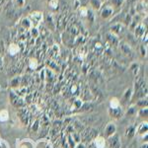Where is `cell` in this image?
<instances>
[{
    "label": "cell",
    "instance_id": "cell-1",
    "mask_svg": "<svg viewBox=\"0 0 148 148\" xmlns=\"http://www.w3.org/2000/svg\"><path fill=\"white\" fill-rule=\"evenodd\" d=\"M27 17L30 19V21L32 22L33 28H38L40 25V23L42 22L44 15H42V12L35 11V12H32V13L29 14V16H27Z\"/></svg>",
    "mask_w": 148,
    "mask_h": 148
},
{
    "label": "cell",
    "instance_id": "cell-2",
    "mask_svg": "<svg viewBox=\"0 0 148 148\" xmlns=\"http://www.w3.org/2000/svg\"><path fill=\"white\" fill-rule=\"evenodd\" d=\"M100 10H101L100 15H101V17L103 19H109L114 15V8L112 5H106V6L102 7Z\"/></svg>",
    "mask_w": 148,
    "mask_h": 148
},
{
    "label": "cell",
    "instance_id": "cell-3",
    "mask_svg": "<svg viewBox=\"0 0 148 148\" xmlns=\"http://www.w3.org/2000/svg\"><path fill=\"white\" fill-rule=\"evenodd\" d=\"M144 34H146V27L143 23L139 22L134 27V35L136 38H143Z\"/></svg>",
    "mask_w": 148,
    "mask_h": 148
},
{
    "label": "cell",
    "instance_id": "cell-4",
    "mask_svg": "<svg viewBox=\"0 0 148 148\" xmlns=\"http://www.w3.org/2000/svg\"><path fill=\"white\" fill-rule=\"evenodd\" d=\"M103 3L104 2L102 0H89V4L93 10H100L103 6Z\"/></svg>",
    "mask_w": 148,
    "mask_h": 148
},
{
    "label": "cell",
    "instance_id": "cell-5",
    "mask_svg": "<svg viewBox=\"0 0 148 148\" xmlns=\"http://www.w3.org/2000/svg\"><path fill=\"white\" fill-rule=\"evenodd\" d=\"M111 31H112V33H113L114 35H116V36L118 34H120V33H121L123 31V24H121V23L114 24V25H113V27H111Z\"/></svg>",
    "mask_w": 148,
    "mask_h": 148
},
{
    "label": "cell",
    "instance_id": "cell-6",
    "mask_svg": "<svg viewBox=\"0 0 148 148\" xmlns=\"http://www.w3.org/2000/svg\"><path fill=\"white\" fill-rule=\"evenodd\" d=\"M21 26L25 29V30H31L33 28L32 22L30 21V19L28 17H24L22 20H21Z\"/></svg>",
    "mask_w": 148,
    "mask_h": 148
},
{
    "label": "cell",
    "instance_id": "cell-7",
    "mask_svg": "<svg viewBox=\"0 0 148 148\" xmlns=\"http://www.w3.org/2000/svg\"><path fill=\"white\" fill-rule=\"evenodd\" d=\"M105 132H106L108 137H112L114 134V132H116V125H114V123H109V125L106 127Z\"/></svg>",
    "mask_w": 148,
    "mask_h": 148
},
{
    "label": "cell",
    "instance_id": "cell-8",
    "mask_svg": "<svg viewBox=\"0 0 148 148\" xmlns=\"http://www.w3.org/2000/svg\"><path fill=\"white\" fill-rule=\"evenodd\" d=\"M19 49H20V47L16 44H11L10 46L8 47V52L11 56H16L19 52Z\"/></svg>",
    "mask_w": 148,
    "mask_h": 148
},
{
    "label": "cell",
    "instance_id": "cell-9",
    "mask_svg": "<svg viewBox=\"0 0 148 148\" xmlns=\"http://www.w3.org/2000/svg\"><path fill=\"white\" fill-rule=\"evenodd\" d=\"M121 147V142L119 140L118 136L111 137L110 139V148H120Z\"/></svg>",
    "mask_w": 148,
    "mask_h": 148
},
{
    "label": "cell",
    "instance_id": "cell-10",
    "mask_svg": "<svg viewBox=\"0 0 148 148\" xmlns=\"http://www.w3.org/2000/svg\"><path fill=\"white\" fill-rule=\"evenodd\" d=\"M95 145H96L97 148H105V146H106V140L102 136L97 137L95 139Z\"/></svg>",
    "mask_w": 148,
    "mask_h": 148
},
{
    "label": "cell",
    "instance_id": "cell-11",
    "mask_svg": "<svg viewBox=\"0 0 148 148\" xmlns=\"http://www.w3.org/2000/svg\"><path fill=\"white\" fill-rule=\"evenodd\" d=\"M147 123H141L139 126H138L137 128V132L139 133V134H142V135H146L147 134Z\"/></svg>",
    "mask_w": 148,
    "mask_h": 148
},
{
    "label": "cell",
    "instance_id": "cell-12",
    "mask_svg": "<svg viewBox=\"0 0 148 148\" xmlns=\"http://www.w3.org/2000/svg\"><path fill=\"white\" fill-rule=\"evenodd\" d=\"M109 113L111 114L113 116H114V118H120V116H121V114H123V112H121V110L120 108H118V109H110Z\"/></svg>",
    "mask_w": 148,
    "mask_h": 148
},
{
    "label": "cell",
    "instance_id": "cell-13",
    "mask_svg": "<svg viewBox=\"0 0 148 148\" xmlns=\"http://www.w3.org/2000/svg\"><path fill=\"white\" fill-rule=\"evenodd\" d=\"M110 107H111V109L120 108V101H119L116 98H113V99L110 101Z\"/></svg>",
    "mask_w": 148,
    "mask_h": 148
},
{
    "label": "cell",
    "instance_id": "cell-14",
    "mask_svg": "<svg viewBox=\"0 0 148 148\" xmlns=\"http://www.w3.org/2000/svg\"><path fill=\"white\" fill-rule=\"evenodd\" d=\"M78 13H79V15L81 16V17H87L88 8L85 6H80L79 8H78Z\"/></svg>",
    "mask_w": 148,
    "mask_h": 148
},
{
    "label": "cell",
    "instance_id": "cell-15",
    "mask_svg": "<svg viewBox=\"0 0 148 148\" xmlns=\"http://www.w3.org/2000/svg\"><path fill=\"white\" fill-rule=\"evenodd\" d=\"M9 119V114L6 110L0 112V121H6Z\"/></svg>",
    "mask_w": 148,
    "mask_h": 148
},
{
    "label": "cell",
    "instance_id": "cell-16",
    "mask_svg": "<svg viewBox=\"0 0 148 148\" xmlns=\"http://www.w3.org/2000/svg\"><path fill=\"white\" fill-rule=\"evenodd\" d=\"M111 2H112V6L114 8H119V7L123 5L125 0H111Z\"/></svg>",
    "mask_w": 148,
    "mask_h": 148
},
{
    "label": "cell",
    "instance_id": "cell-17",
    "mask_svg": "<svg viewBox=\"0 0 148 148\" xmlns=\"http://www.w3.org/2000/svg\"><path fill=\"white\" fill-rule=\"evenodd\" d=\"M47 4L51 9H56L58 7V0H47Z\"/></svg>",
    "mask_w": 148,
    "mask_h": 148
},
{
    "label": "cell",
    "instance_id": "cell-18",
    "mask_svg": "<svg viewBox=\"0 0 148 148\" xmlns=\"http://www.w3.org/2000/svg\"><path fill=\"white\" fill-rule=\"evenodd\" d=\"M29 66H30L31 69H36L38 67V61L36 58H31L30 61H29Z\"/></svg>",
    "mask_w": 148,
    "mask_h": 148
},
{
    "label": "cell",
    "instance_id": "cell-19",
    "mask_svg": "<svg viewBox=\"0 0 148 148\" xmlns=\"http://www.w3.org/2000/svg\"><path fill=\"white\" fill-rule=\"evenodd\" d=\"M30 31H31V34H32V38H33V39H36V38L39 37L40 32L38 31V28H32Z\"/></svg>",
    "mask_w": 148,
    "mask_h": 148
},
{
    "label": "cell",
    "instance_id": "cell-20",
    "mask_svg": "<svg viewBox=\"0 0 148 148\" xmlns=\"http://www.w3.org/2000/svg\"><path fill=\"white\" fill-rule=\"evenodd\" d=\"M14 3L17 7H23L26 3V0H14Z\"/></svg>",
    "mask_w": 148,
    "mask_h": 148
},
{
    "label": "cell",
    "instance_id": "cell-21",
    "mask_svg": "<svg viewBox=\"0 0 148 148\" xmlns=\"http://www.w3.org/2000/svg\"><path fill=\"white\" fill-rule=\"evenodd\" d=\"M134 131H135V130H134V127H132V126H130V128H127V130H126V134H127V136H130V137H131V136H133L134 135Z\"/></svg>",
    "mask_w": 148,
    "mask_h": 148
},
{
    "label": "cell",
    "instance_id": "cell-22",
    "mask_svg": "<svg viewBox=\"0 0 148 148\" xmlns=\"http://www.w3.org/2000/svg\"><path fill=\"white\" fill-rule=\"evenodd\" d=\"M0 148H10V147H9V144L6 140L0 139Z\"/></svg>",
    "mask_w": 148,
    "mask_h": 148
},
{
    "label": "cell",
    "instance_id": "cell-23",
    "mask_svg": "<svg viewBox=\"0 0 148 148\" xmlns=\"http://www.w3.org/2000/svg\"><path fill=\"white\" fill-rule=\"evenodd\" d=\"M3 1H4V0H0V5H1V4L3 3Z\"/></svg>",
    "mask_w": 148,
    "mask_h": 148
},
{
    "label": "cell",
    "instance_id": "cell-24",
    "mask_svg": "<svg viewBox=\"0 0 148 148\" xmlns=\"http://www.w3.org/2000/svg\"><path fill=\"white\" fill-rule=\"evenodd\" d=\"M102 1H103V2H104V1H105V0H102Z\"/></svg>",
    "mask_w": 148,
    "mask_h": 148
}]
</instances>
